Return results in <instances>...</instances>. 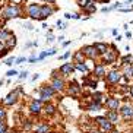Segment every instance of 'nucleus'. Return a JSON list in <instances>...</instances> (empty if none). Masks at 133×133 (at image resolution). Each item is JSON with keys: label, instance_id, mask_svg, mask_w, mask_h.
I'll return each mask as SVG.
<instances>
[{"label": "nucleus", "instance_id": "obj_42", "mask_svg": "<svg viewBox=\"0 0 133 133\" xmlns=\"http://www.w3.org/2000/svg\"><path fill=\"white\" fill-rule=\"evenodd\" d=\"M53 41H54V37H53V35H48V37H47V43H53Z\"/></svg>", "mask_w": 133, "mask_h": 133}, {"label": "nucleus", "instance_id": "obj_27", "mask_svg": "<svg viewBox=\"0 0 133 133\" xmlns=\"http://www.w3.org/2000/svg\"><path fill=\"white\" fill-rule=\"evenodd\" d=\"M95 10H97V6H95V3L89 4V6H86V8L83 9V12H86L88 15H91V13H94Z\"/></svg>", "mask_w": 133, "mask_h": 133}, {"label": "nucleus", "instance_id": "obj_16", "mask_svg": "<svg viewBox=\"0 0 133 133\" xmlns=\"http://www.w3.org/2000/svg\"><path fill=\"white\" fill-rule=\"evenodd\" d=\"M94 75L97 78H102L105 75V67H104V64H97L94 67Z\"/></svg>", "mask_w": 133, "mask_h": 133}, {"label": "nucleus", "instance_id": "obj_15", "mask_svg": "<svg viewBox=\"0 0 133 133\" xmlns=\"http://www.w3.org/2000/svg\"><path fill=\"white\" fill-rule=\"evenodd\" d=\"M94 45H95V48L98 50L99 56H104L107 51H108V44H105V43H95Z\"/></svg>", "mask_w": 133, "mask_h": 133}, {"label": "nucleus", "instance_id": "obj_13", "mask_svg": "<svg viewBox=\"0 0 133 133\" xmlns=\"http://www.w3.org/2000/svg\"><path fill=\"white\" fill-rule=\"evenodd\" d=\"M73 70H75V64H72V63H63L59 69V72L63 75H72Z\"/></svg>", "mask_w": 133, "mask_h": 133}, {"label": "nucleus", "instance_id": "obj_12", "mask_svg": "<svg viewBox=\"0 0 133 133\" xmlns=\"http://www.w3.org/2000/svg\"><path fill=\"white\" fill-rule=\"evenodd\" d=\"M51 86L54 88L56 92H60V91H63V88H64V82H63V79L54 76V78H53V82H51Z\"/></svg>", "mask_w": 133, "mask_h": 133}, {"label": "nucleus", "instance_id": "obj_14", "mask_svg": "<svg viewBox=\"0 0 133 133\" xmlns=\"http://www.w3.org/2000/svg\"><path fill=\"white\" fill-rule=\"evenodd\" d=\"M29 110H31L32 114H39L41 113V110H43V107H41V102L39 101H32L31 104H29Z\"/></svg>", "mask_w": 133, "mask_h": 133}, {"label": "nucleus", "instance_id": "obj_53", "mask_svg": "<svg viewBox=\"0 0 133 133\" xmlns=\"http://www.w3.org/2000/svg\"><path fill=\"white\" fill-rule=\"evenodd\" d=\"M130 95H132V98H133V85L130 86Z\"/></svg>", "mask_w": 133, "mask_h": 133}, {"label": "nucleus", "instance_id": "obj_2", "mask_svg": "<svg viewBox=\"0 0 133 133\" xmlns=\"http://www.w3.org/2000/svg\"><path fill=\"white\" fill-rule=\"evenodd\" d=\"M21 15V9L18 4H12L3 10V18L4 19H13V18H19Z\"/></svg>", "mask_w": 133, "mask_h": 133}, {"label": "nucleus", "instance_id": "obj_19", "mask_svg": "<svg viewBox=\"0 0 133 133\" xmlns=\"http://www.w3.org/2000/svg\"><path fill=\"white\" fill-rule=\"evenodd\" d=\"M79 92H81V88L78 86V83L72 82L70 86H69V94H70V95H78Z\"/></svg>", "mask_w": 133, "mask_h": 133}, {"label": "nucleus", "instance_id": "obj_34", "mask_svg": "<svg viewBox=\"0 0 133 133\" xmlns=\"http://www.w3.org/2000/svg\"><path fill=\"white\" fill-rule=\"evenodd\" d=\"M4 117H6V110L3 107H0V120H3Z\"/></svg>", "mask_w": 133, "mask_h": 133}, {"label": "nucleus", "instance_id": "obj_41", "mask_svg": "<svg viewBox=\"0 0 133 133\" xmlns=\"http://www.w3.org/2000/svg\"><path fill=\"white\" fill-rule=\"evenodd\" d=\"M8 53H9V48H4V50L0 53V57H4V56L8 54Z\"/></svg>", "mask_w": 133, "mask_h": 133}, {"label": "nucleus", "instance_id": "obj_30", "mask_svg": "<svg viewBox=\"0 0 133 133\" xmlns=\"http://www.w3.org/2000/svg\"><path fill=\"white\" fill-rule=\"evenodd\" d=\"M6 129H8L6 123L3 120H0V133H6Z\"/></svg>", "mask_w": 133, "mask_h": 133}, {"label": "nucleus", "instance_id": "obj_44", "mask_svg": "<svg viewBox=\"0 0 133 133\" xmlns=\"http://www.w3.org/2000/svg\"><path fill=\"white\" fill-rule=\"evenodd\" d=\"M69 56H70V53H69V51H67V53H64V54L62 56V59H67V57H69Z\"/></svg>", "mask_w": 133, "mask_h": 133}, {"label": "nucleus", "instance_id": "obj_20", "mask_svg": "<svg viewBox=\"0 0 133 133\" xmlns=\"http://www.w3.org/2000/svg\"><path fill=\"white\" fill-rule=\"evenodd\" d=\"M15 45H16V37H15V35H12L10 38L8 39V41H6V43H4V47L9 48V50H12Z\"/></svg>", "mask_w": 133, "mask_h": 133}, {"label": "nucleus", "instance_id": "obj_25", "mask_svg": "<svg viewBox=\"0 0 133 133\" xmlns=\"http://www.w3.org/2000/svg\"><path fill=\"white\" fill-rule=\"evenodd\" d=\"M130 63H132V56L130 54H126L124 57H121V64L123 66H130Z\"/></svg>", "mask_w": 133, "mask_h": 133}, {"label": "nucleus", "instance_id": "obj_45", "mask_svg": "<svg viewBox=\"0 0 133 133\" xmlns=\"http://www.w3.org/2000/svg\"><path fill=\"white\" fill-rule=\"evenodd\" d=\"M72 19H79V15L78 13H72Z\"/></svg>", "mask_w": 133, "mask_h": 133}, {"label": "nucleus", "instance_id": "obj_52", "mask_svg": "<svg viewBox=\"0 0 133 133\" xmlns=\"http://www.w3.org/2000/svg\"><path fill=\"white\" fill-rule=\"evenodd\" d=\"M89 133H102V132H99V130H91Z\"/></svg>", "mask_w": 133, "mask_h": 133}, {"label": "nucleus", "instance_id": "obj_38", "mask_svg": "<svg viewBox=\"0 0 133 133\" xmlns=\"http://www.w3.org/2000/svg\"><path fill=\"white\" fill-rule=\"evenodd\" d=\"M56 53H57V50H56V48H51V50L47 51V56H54Z\"/></svg>", "mask_w": 133, "mask_h": 133}, {"label": "nucleus", "instance_id": "obj_29", "mask_svg": "<svg viewBox=\"0 0 133 133\" xmlns=\"http://www.w3.org/2000/svg\"><path fill=\"white\" fill-rule=\"evenodd\" d=\"M92 98H94V102H98V104H101L102 94H99V92H95V94L92 95Z\"/></svg>", "mask_w": 133, "mask_h": 133}, {"label": "nucleus", "instance_id": "obj_3", "mask_svg": "<svg viewBox=\"0 0 133 133\" xmlns=\"http://www.w3.org/2000/svg\"><path fill=\"white\" fill-rule=\"evenodd\" d=\"M95 121H97V124L98 126H101V129L104 130V132H111V130L114 129V126H113V123L108 120V118L104 116H98V117H95Z\"/></svg>", "mask_w": 133, "mask_h": 133}, {"label": "nucleus", "instance_id": "obj_33", "mask_svg": "<svg viewBox=\"0 0 133 133\" xmlns=\"http://www.w3.org/2000/svg\"><path fill=\"white\" fill-rule=\"evenodd\" d=\"M26 57H24V56H22V57H18V59H16V64H22V63L24 62H26Z\"/></svg>", "mask_w": 133, "mask_h": 133}, {"label": "nucleus", "instance_id": "obj_10", "mask_svg": "<svg viewBox=\"0 0 133 133\" xmlns=\"http://www.w3.org/2000/svg\"><path fill=\"white\" fill-rule=\"evenodd\" d=\"M105 105L111 111H118L120 110V101H118V98H108V99H105Z\"/></svg>", "mask_w": 133, "mask_h": 133}, {"label": "nucleus", "instance_id": "obj_48", "mask_svg": "<svg viewBox=\"0 0 133 133\" xmlns=\"http://www.w3.org/2000/svg\"><path fill=\"white\" fill-rule=\"evenodd\" d=\"M94 2H99V3H108L110 0H94Z\"/></svg>", "mask_w": 133, "mask_h": 133}, {"label": "nucleus", "instance_id": "obj_26", "mask_svg": "<svg viewBox=\"0 0 133 133\" xmlns=\"http://www.w3.org/2000/svg\"><path fill=\"white\" fill-rule=\"evenodd\" d=\"M101 107H102L101 104H98V102H92V104L88 105V110H89V111H99Z\"/></svg>", "mask_w": 133, "mask_h": 133}, {"label": "nucleus", "instance_id": "obj_9", "mask_svg": "<svg viewBox=\"0 0 133 133\" xmlns=\"http://www.w3.org/2000/svg\"><path fill=\"white\" fill-rule=\"evenodd\" d=\"M18 94H19V91H12V92H9L8 97L3 99V104L4 105H13L16 101H18Z\"/></svg>", "mask_w": 133, "mask_h": 133}, {"label": "nucleus", "instance_id": "obj_4", "mask_svg": "<svg viewBox=\"0 0 133 133\" xmlns=\"http://www.w3.org/2000/svg\"><path fill=\"white\" fill-rule=\"evenodd\" d=\"M102 59H104V63H107V64H111V63H114L117 60V48H116L114 44L111 45V50H108L105 54L102 56Z\"/></svg>", "mask_w": 133, "mask_h": 133}, {"label": "nucleus", "instance_id": "obj_40", "mask_svg": "<svg viewBox=\"0 0 133 133\" xmlns=\"http://www.w3.org/2000/svg\"><path fill=\"white\" fill-rule=\"evenodd\" d=\"M26 76H28V72H26V70H24V72H22V73L19 75V78H21V79H25V78H26Z\"/></svg>", "mask_w": 133, "mask_h": 133}, {"label": "nucleus", "instance_id": "obj_11", "mask_svg": "<svg viewBox=\"0 0 133 133\" xmlns=\"http://www.w3.org/2000/svg\"><path fill=\"white\" fill-rule=\"evenodd\" d=\"M120 114H121V117H124V118H132L133 117V105L126 104V105L120 107Z\"/></svg>", "mask_w": 133, "mask_h": 133}, {"label": "nucleus", "instance_id": "obj_51", "mask_svg": "<svg viewBox=\"0 0 133 133\" xmlns=\"http://www.w3.org/2000/svg\"><path fill=\"white\" fill-rule=\"evenodd\" d=\"M111 34H113V35H117V29H116V28H114L113 31H111Z\"/></svg>", "mask_w": 133, "mask_h": 133}, {"label": "nucleus", "instance_id": "obj_8", "mask_svg": "<svg viewBox=\"0 0 133 133\" xmlns=\"http://www.w3.org/2000/svg\"><path fill=\"white\" fill-rule=\"evenodd\" d=\"M54 13V9L51 8L50 4H41V16H39L38 21H44L47 19L48 16H51Z\"/></svg>", "mask_w": 133, "mask_h": 133}, {"label": "nucleus", "instance_id": "obj_1", "mask_svg": "<svg viewBox=\"0 0 133 133\" xmlns=\"http://www.w3.org/2000/svg\"><path fill=\"white\" fill-rule=\"evenodd\" d=\"M38 92L41 94V98H37V101H39V102L48 101V99H50V98L56 94L54 88H53L51 85H43V86L38 89Z\"/></svg>", "mask_w": 133, "mask_h": 133}, {"label": "nucleus", "instance_id": "obj_43", "mask_svg": "<svg viewBox=\"0 0 133 133\" xmlns=\"http://www.w3.org/2000/svg\"><path fill=\"white\" fill-rule=\"evenodd\" d=\"M25 28H26V29H29V31H32V29H34V26H32L31 24H25Z\"/></svg>", "mask_w": 133, "mask_h": 133}, {"label": "nucleus", "instance_id": "obj_6", "mask_svg": "<svg viewBox=\"0 0 133 133\" xmlns=\"http://www.w3.org/2000/svg\"><path fill=\"white\" fill-rule=\"evenodd\" d=\"M81 51L85 54V57H88V59H91V60L97 59L98 56H99V53H98V50L95 48L94 44H92V45H85V47H83Z\"/></svg>", "mask_w": 133, "mask_h": 133}, {"label": "nucleus", "instance_id": "obj_47", "mask_svg": "<svg viewBox=\"0 0 133 133\" xmlns=\"http://www.w3.org/2000/svg\"><path fill=\"white\" fill-rule=\"evenodd\" d=\"M130 3H133V0H126V2H124L123 4H124V6H129Z\"/></svg>", "mask_w": 133, "mask_h": 133}, {"label": "nucleus", "instance_id": "obj_23", "mask_svg": "<svg viewBox=\"0 0 133 133\" xmlns=\"http://www.w3.org/2000/svg\"><path fill=\"white\" fill-rule=\"evenodd\" d=\"M75 69H78V70H81L82 73H85V75H88L89 73V70H88V67L83 64V63H75Z\"/></svg>", "mask_w": 133, "mask_h": 133}, {"label": "nucleus", "instance_id": "obj_24", "mask_svg": "<svg viewBox=\"0 0 133 133\" xmlns=\"http://www.w3.org/2000/svg\"><path fill=\"white\" fill-rule=\"evenodd\" d=\"M83 57H85V54H83L82 51H78V53L73 54V59L76 60L75 63H83Z\"/></svg>", "mask_w": 133, "mask_h": 133}, {"label": "nucleus", "instance_id": "obj_35", "mask_svg": "<svg viewBox=\"0 0 133 133\" xmlns=\"http://www.w3.org/2000/svg\"><path fill=\"white\" fill-rule=\"evenodd\" d=\"M45 57H47V51H43V53H41V54L38 56V62H41V60L45 59Z\"/></svg>", "mask_w": 133, "mask_h": 133}, {"label": "nucleus", "instance_id": "obj_21", "mask_svg": "<svg viewBox=\"0 0 133 133\" xmlns=\"http://www.w3.org/2000/svg\"><path fill=\"white\" fill-rule=\"evenodd\" d=\"M35 133H50V127L47 124H39L35 127Z\"/></svg>", "mask_w": 133, "mask_h": 133}, {"label": "nucleus", "instance_id": "obj_31", "mask_svg": "<svg viewBox=\"0 0 133 133\" xmlns=\"http://www.w3.org/2000/svg\"><path fill=\"white\" fill-rule=\"evenodd\" d=\"M13 62H16V59H15V57H9V59H6L4 64H6V66H12V64H13Z\"/></svg>", "mask_w": 133, "mask_h": 133}, {"label": "nucleus", "instance_id": "obj_18", "mask_svg": "<svg viewBox=\"0 0 133 133\" xmlns=\"http://www.w3.org/2000/svg\"><path fill=\"white\" fill-rule=\"evenodd\" d=\"M105 117L108 118L110 121H111V123H117L118 121V114H117V111H111V110H110V111H107V114H105Z\"/></svg>", "mask_w": 133, "mask_h": 133}, {"label": "nucleus", "instance_id": "obj_46", "mask_svg": "<svg viewBox=\"0 0 133 133\" xmlns=\"http://www.w3.org/2000/svg\"><path fill=\"white\" fill-rule=\"evenodd\" d=\"M64 18L66 19H72V13H64Z\"/></svg>", "mask_w": 133, "mask_h": 133}, {"label": "nucleus", "instance_id": "obj_32", "mask_svg": "<svg viewBox=\"0 0 133 133\" xmlns=\"http://www.w3.org/2000/svg\"><path fill=\"white\" fill-rule=\"evenodd\" d=\"M57 26L60 28V29H66V22H63V21H57Z\"/></svg>", "mask_w": 133, "mask_h": 133}, {"label": "nucleus", "instance_id": "obj_56", "mask_svg": "<svg viewBox=\"0 0 133 133\" xmlns=\"http://www.w3.org/2000/svg\"><path fill=\"white\" fill-rule=\"evenodd\" d=\"M12 133H21V132H16V130H15V132H12Z\"/></svg>", "mask_w": 133, "mask_h": 133}, {"label": "nucleus", "instance_id": "obj_37", "mask_svg": "<svg viewBox=\"0 0 133 133\" xmlns=\"http://www.w3.org/2000/svg\"><path fill=\"white\" fill-rule=\"evenodd\" d=\"M24 127H25V129H31V127H32V123H31L29 120H26V123H24Z\"/></svg>", "mask_w": 133, "mask_h": 133}, {"label": "nucleus", "instance_id": "obj_50", "mask_svg": "<svg viewBox=\"0 0 133 133\" xmlns=\"http://www.w3.org/2000/svg\"><path fill=\"white\" fill-rule=\"evenodd\" d=\"M38 78H39V75H38V73H37V75H34V78H32V81H37Z\"/></svg>", "mask_w": 133, "mask_h": 133}, {"label": "nucleus", "instance_id": "obj_57", "mask_svg": "<svg viewBox=\"0 0 133 133\" xmlns=\"http://www.w3.org/2000/svg\"><path fill=\"white\" fill-rule=\"evenodd\" d=\"M132 69H133V64H132Z\"/></svg>", "mask_w": 133, "mask_h": 133}, {"label": "nucleus", "instance_id": "obj_5", "mask_svg": "<svg viewBox=\"0 0 133 133\" xmlns=\"http://www.w3.org/2000/svg\"><path fill=\"white\" fill-rule=\"evenodd\" d=\"M123 79V75L120 73L118 70H111L110 73H107V79L105 82L110 83V85H116V83H118Z\"/></svg>", "mask_w": 133, "mask_h": 133}, {"label": "nucleus", "instance_id": "obj_39", "mask_svg": "<svg viewBox=\"0 0 133 133\" xmlns=\"http://www.w3.org/2000/svg\"><path fill=\"white\" fill-rule=\"evenodd\" d=\"M28 62H29V63L38 62V57H37V56H32V57H29V59H28Z\"/></svg>", "mask_w": 133, "mask_h": 133}, {"label": "nucleus", "instance_id": "obj_28", "mask_svg": "<svg viewBox=\"0 0 133 133\" xmlns=\"http://www.w3.org/2000/svg\"><path fill=\"white\" fill-rule=\"evenodd\" d=\"M45 113H47L48 116L54 114V113H56V107L53 105V104H47V105H45Z\"/></svg>", "mask_w": 133, "mask_h": 133}, {"label": "nucleus", "instance_id": "obj_17", "mask_svg": "<svg viewBox=\"0 0 133 133\" xmlns=\"http://www.w3.org/2000/svg\"><path fill=\"white\" fill-rule=\"evenodd\" d=\"M12 35H13V34H12V32H9L8 29H0V43L4 44Z\"/></svg>", "mask_w": 133, "mask_h": 133}, {"label": "nucleus", "instance_id": "obj_54", "mask_svg": "<svg viewBox=\"0 0 133 133\" xmlns=\"http://www.w3.org/2000/svg\"><path fill=\"white\" fill-rule=\"evenodd\" d=\"M18 2H21V0H13V3H18Z\"/></svg>", "mask_w": 133, "mask_h": 133}, {"label": "nucleus", "instance_id": "obj_49", "mask_svg": "<svg viewBox=\"0 0 133 133\" xmlns=\"http://www.w3.org/2000/svg\"><path fill=\"white\" fill-rule=\"evenodd\" d=\"M43 2H45V3H54V2H56V0H43Z\"/></svg>", "mask_w": 133, "mask_h": 133}, {"label": "nucleus", "instance_id": "obj_22", "mask_svg": "<svg viewBox=\"0 0 133 133\" xmlns=\"http://www.w3.org/2000/svg\"><path fill=\"white\" fill-rule=\"evenodd\" d=\"M76 3L79 4V8H81V9H85L86 6H89V4L95 3V2H94V0H76Z\"/></svg>", "mask_w": 133, "mask_h": 133}, {"label": "nucleus", "instance_id": "obj_55", "mask_svg": "<svg viewBox=\"0 0 133 133\" xmlns=\"http://www.w3.org/2000/svg\"><path fill=\"white\" fill-rule=\"evenodd\" d=\"M2 85H3V81H0V86H2Z\"/></svg>", "mask_w": 133, "mask_h": 133}, {"label": "nucleus", "instance_id": "obj_7", "mask_svg": "<svg viewBox=\"0 0 133 133\" xmlns=\"http://www.w3.org/2000/svg\"><path fill=\"white\" fill-rule=\"evenodd\" d=\"M28 16L31 18V19H39V16H41V6L39 4H35L32 3L28 6Z\"/></svg>", "mask_w": 133, "mask_h": 133}, {"label": "nucleus", "instance_id": "obj_36", "mask_svg": "<svg viewBox=\"0 0 133 133\" xmlns=\"http://www.w3.org/2000/svg\"><path fill=\"white\" fill-rule=\"evenodd\" d=\"M15 75H18V70H15V69H13V70H9L8 73H6V76H9V78H10V76H15Z\"/></svg>", "mask_w": 133, "mask_h": 133}]
</instances>
